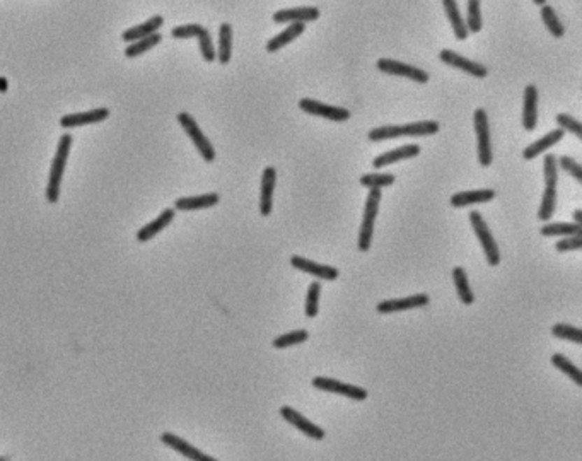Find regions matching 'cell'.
Here are the masks:
<instances>
[{
    "mask_svg": "<svg viewBox=\"0 0 582 461\" xmlns=\"http://www.w3.org/2000/svg\"><path fill=\"white\" fill-rule=\"evenodd\" d=\"M72 141L73 139L71 134H64L60 137V141H58L57 153H55V157H53L52 168H50L48 185H46V192H45L46 200H48L50 204H57L58 199H60L62 178H64L65 166H67L69 154H71Z\"/></svg>",
    "mask_w": 582,
    "mask_h": 461,
    "instance_id": "1",
    "label": "cell"
},
{
    "mask_svg": "<svg viewBox=\"0 0 582 461\" xmlns=\"http://www.w3.org/2000/svg\"><path fill=\"white\" fill-rule=\"evenodd\" d=\"M439 132V123L427 120V122H415L406 123V125H386L372 129L369 132V141L379 142L388 141V139H398V137H418V135H432Z\"/></svg>",
    "mask_w": 582,
    "mask_h": 461,
    "instance_id": "2",
    "label": "cell"
},
{
    "mask_svg": "<svg viewBox=\"0 0 582 461\" xmlns=\"http://www.w3.org/2000/svg\"><path fill=\"white\" fill-rule=\"evenodd\" d=\"M379 200H381V190L372 188L369 192V195H367L362 224H360V232H359V250L360 251H367L371 248L372 234H374V222H376V217H378V211H379Z\"/></svg>",
    "mask_w": 582,
    "mask_h": 461,
    "instance_id": "3",
    "label": "cell"
},
{
    "mask_svg": "<svg viewBox=\"0 0 582 461\" xmlns=\"http://www.w3.org/2000/svg\"><path fill=\"white\" fill-rule=\"evenodd\" d=\"M469 222H471L473 231H475L476 238L482 243V248L485 251V257H487V262L490 267H497L500 263V251L497 243H495L494 236H492L490 229H488L487 222L483 220V217L480 212L473 211L469 214Z\"/></svg>",
    "mask_w": 582,
    "mask_h": 461,
    "instance_id": "4",
    "label": "cell"
},
{
    "mask_svg": "<svg viewBox=\"0 0 582 461\" xmlns=\"http://www.w3.org/2000/svg\"><path fill=\"white\" fill-rule=\"evenodd\" d=\"M178 122H180V125L183 127L186 134H188V137L192 139V142L195 144L197 149H199L201 157L207 162H212L213 159H215V150H213L211 141H208V139L205 137L204 132L200 130L197 120L190 113H186V111H181V113L178 115Z\"/></svg>",
    "mask_w": 582,
    "mask_h": 461,
    "instance_id": "5",
    "label": "cell"
},
{
    "mask_svg": "<svg viewBox=\"0 0 582 461\" xmlns=\"http://www.w3.org/2000/svg\"><path fill=\"white\" fill-rule=\"evenodd\" d=\"M476 130V141H478V161L483 168L490 166L492 162V147H490V127H488V116L483 108H478L473 115Z\"/></svg>",
    "mask_w": 582,
    "mask_h": 461,
    "instance_id": "6",
    "label": "cell"
},
{
    "mask_svg": "<svg viewBox=\"0 0 582 461\" xmlns=\"http://www.w3.org/2000/svg\"><path fill=\"white\" fill-rule=\"evenodd\" d=\"M378 69L384 73H391V76H399L405 77V79H412L415 83L425 84L427 80L430 79L429 73L422 69L413 67V65L403 64V62L391 60V58H379L378 60Z\"/></svg>",
    "mask_w": 582,
    "mask_h": 461,
    "instance_id": "7",
    "label": "cell"
},
{
    "mask_svg": "<svg viewBox=\"0 0 582 461\" xmlns=\"http://www.w3.org/2000/svg\"><path fill=\"white\" fill-rule=\"evenodd\" d=\"M313 386L320 391H327V393L343 395V397L352 398V400L355 402H362L367 398V391L364 388H359V386L354 385H345V383L336 381V379L332 378H321V376H318V378L313 379Z\"/></svg>",
    "mask_w": 582,
    "mask_h": 461,
    "instance_id": "8",
    "label": "cell"
},
{
    "mask_svg": "<svg viewBox=\"0 0 582 461\" xmlns=\"http://www.w3.org/2000/svg\"><path fill=\"white\" fill-rule=\"evenodd\" d=\"M299 108H301L302 111H306V113L333 120V122H345V120L350 118V111L345 110V108L329 106V104H323L316 101V99H301V101H299Z\"/></svg>",
    "mask_w": 582,
    "mask_h": 461,
    "instance_id": "9",
    "label": "cell"
},
{
    "mask_svg": "<svg viewBox=\"0 0 582 461\" xmlns=\"http://www.w3.org/2000/svg\"><path fill=\"white\" fill-rule=\"evenodd\" d=\"M439 58L441 62H444L446 65H449V67H455V69H460V71L469 73V76L476 77V79H483V77H487V67L485 65H480L476 64V62H471L468 60V58L457 55L456 52H453V50H442L439 53Z\"/></svg>",
    "mask_w": 582,
    "mask_h": 461,
    "instance_id": "10",
    "label": "cell"
},
{
    "mask_svg": "<svg viewBox=\"0 0 582 461\" xmlns=\"http://www.w3.org/2000/svg\"><path fill=\"white\" fill-rule=\"evenodd\" d=\"M161 441L166 444V446L173 449V451L180 453L181 456H185V458H188L192 461H217L215 458H212V456L204 455L199 448L192 446V444L186 443L185 439H181V437H178L176 434H173V432L161 434Z\"/></svg>",
    "mask_w": 582,
    "mask_h": 461,
    "instance_id": "11",
    "label": "cell"
},
{
    "mask_svg": "<svg viewBox=\"0 0 582 461\" xmlns=\"http://www.w3.org/2000/svg\"><path fill=\"white\" fill-rule=\"evenodd\" d=\"M281 416L284 417V420L289 422L290 425H294V427L299 429L302 434H306V436L311 437V439L321 441L325 437L323 429L318 427V425L313 424V422H309L306 417H302L301 413L292 409V406H282Z\"/></svg>",
    "mask_w": 582,
    "mask_h": 461,
    "instance_id": "12",
    "label": "cell"
},
{
    "mask_svg": "<svg viewBox=\"0 0 582 461\" xmlns=\"http://www.w3.org/2000/svg\"><path fill=\"white\" fill-rule=\"evenodd\" d=\"M108 116H110V110L101 106V108H94V110L83 111V113L64 115L60 118V125L64 127V129H73V127H83V125H89V123L103 122V120H106Z\"/></svg>",
    "mask_w": 582,
    "mask_h": 461,
    "instance_id": "13",
    "label": "cell"
},
{
    "mask_svg": "<svg viewBox=\"0 0 582 461\" xmlns=\"http://www.w3.org/2000/svg\"><path fill=\"white\" fill-rule=\"evenodd\" d=\"M290 265H292L296 270H301V272H306V274H311V275H314V277L323 278V281H335V278L339 277V274H340L339 270L333 269V267L320 265V263L313 262V260L296 257V255L290 258Z\"/></svg>",
    "mask_w": 582,
    "mask_h": 461,
    "instance_id": "14",
    "label": "cell"
},
{
    "mask_svg": "<svg viewBox=\"0 0 582 461\" xmlns=\"http://www.w3.org/2000/svg\"><path fill=\"white\" fill-rule=\"evenodd\" d=\"M430 297L427 294H415L410 297H402V299H388L378 304V313H397L405 311V309L422 308V306L429 304Z\"/></svg>",
    "mask_w": 582,
    "mask_h": 461,
    "instance_id": "15",
    "label": "cell"
},
{
    "mask_svg": "<svg viewBox=\"0 0 582 461\" xmlns=\"http://www.w3.org/2000/svg\"><path fill=\"white\" fill-rule=\"evenodd\" d=\"M275 181H277V169L274 166H267L263 169L262 176V193H260V212L262 215H270L271 214V205H274V190H275Z\"/></svg>",
    "mask_w": 582,
    "mask_h": 461,
    "instance_id": "16",
    "label": "cell"
},
{
    "mask_svg": "<svg viewBox=\"0 0 582 461\" xmlns=\"http://www.w3.org/2000/svg\"><path fill=\"white\" fill-rule=\"evenodd\" d=\"M174 215H176V211H174V208H164V211H162L161 214L156 217V219L150 220V222L146 224L142 229L137 231L139 243L149 241V239H152L154 236L159 234V232H161L162 229H166V227H168L169 224L173 222Z\"/></svg>",
    "mask_w": 582,
    "mask_h": 461,
    "instance_id": "17",
    "label": "cell"
},
{
    "mask_svg": "<svg viewBox=\"0 0 582 461\" xmlns=\"http://www.w3.org/2000/svg\"><path fill=\"white\" fill-rule=\"evenodd\" d=\"M538 123V87L530 84L525 89V106H523V127L527 132L537 129Z\"/></svg>",
    "mask_w": 582,
    "mask_h": 461,
    "instance_id": "18",
    "label": "cell"
},
{
    "mask_svg": "<svg viewBox=\"0 0 582 461\" xmlns=\"http://www.w3.org/2000/svg\"><path fill=\"white\" fill-rule=\"evenodd\" d=\"M162 24H164V17L156 14V15H152V17L147 19L146 22H142V24H137V26H134V28L123 31L122 40L128 41V43H134V41H139V40H142V38H147V36H150V34L157 33V29L161 28Z\"/></svg>",
    "mask_w": 582,
    "mask_h": 461,
    "instance_id": "19",
    "label": "cell"
},
{
    "mask_svg": "<svg viewBox=\"0 0 582 461\" xmlns=\"http://www.w3.org/2000/svg\"><path fill=\"white\" fill-rule=\"evenodd\" d=\"M219 193H204L195 197H181L174 202V211H200L219 204Z\"/></svg>",
    "mask_w": 582,
    "mask_h": 461,
    "instance_id": "20",
    "label": "cell"
},
{
    "mask_svg": "<svg viewBox=\"0 0 582 461\" xmlns=\"http://www.w3.org/2000/svg\"><path fill=\"white\" fill-rule=\"evenodd\" d=\"M418 154H420V147L418 146H415V144L402 146V147H398V149L390 150V153H384L381 154V156L376 157L374 161H372V166H374L376 169H379V168H384V166L393 164V162L415 157V156H418Z\"/></svg>",
    "mask_w": 582,
    "mask_h": 461,
    "instance_id": "21",
    "label": "cell"
},
{
    "mask_svg": "<svg viewBox=\"0 0 582 461\" xmlns=\"http://www.w3.org/2000/svg\"><path fill=\"white\" fill-rule=\"evenodd\" d=\"M320 17V9L316 7H299V9H285L277 10L274 14L275 22H308L316 21Z\"/></svg>",
    "mask_w": 582,
    "mask_h": 461,
    "instance_id": "22",
    "label": "cell"
},
{
    "mask_svg": "<svg viewBox=\"0 0 582 461\" xmlns=\"http://www.w3.org/2000/svg\"><path fill=\"white\" fill-rule=\"evenodd\" d=\"M495 197V192L490 188L485 190H473V192H460L451 197L453 207H467L471 204H485L490 202Z\"/></svg>",
    "mask_w": 582,
    "mask_h": 461,
    "instance_id": "23",
    "label": "cell"
},
{
    "mask_svg": "<svg viewBox=\"0 0 582 461\" xmlns=\"http://www.w3.org/2000/svg\"><path fill=\"white\" fill-rule=\"evenodd\" d=\"M565 132H562L560 129L557 130H552L548 132V134L545 135V137H541L540 141L533 142L531 146H527L525 149V153H523V157L526 159V161H531V159L538 157L541 153H545L546 149H550V147H553L557 142L562 141V137H564Z\"/></svg>",
    "mask_w": 582,
    "mask_h": 461,
    "instance_id": "24",
    "label": "cell"
},
{
    "mask_svg": "<svg viewBox=\"0 0 582 461\" xmlns=\"http://www.w3.org/2000/svg\"><path fill=\"white\" fill-rule=\"evenodd\" d=\"M304 29H306V24H302V22H292V24H290L285 31H282V33H278L277 36L271 38L269 43H267V52H271V53L278 52L282 46L292 43L299 34L304 33Z\"/></svg>",
    "mask_w": 582,
    "mask_h": 461,
    "instance_id": "25",
    "label": "cell"
},
{
    "mask_svg": "<svg viewBox=\"0 0 582 461\" xmlns=\"http://www.w3.org/2000/svg\"><path fill=\"white\" fill-rule=\"evenodd\" d=\"M442 7H444L446 15H448L449 22H451L453 31H455L457 40H461V41L467 40L468 29H467V24H464L463 17H461L460 10H457V3L455 2V0H444V2H442Z\"/></svg>",
    "mask_w": 582,
    "mask_h": 461,
    "instance_id": "26",
    "label": "cell"
},
{
    "mask_svg": "<svg viewBox=\"0 0 582 461\" xmlns=\"http://www.w3.org/2000/svg\"><path fill=\"white\" fill-rule=\"evenodd\" d=\"M231 53H232V28L231 24L224 22L220 24L219 29V52L215 53V58L222 65H226L231 62Z\"/></svg>",
    "mask_w": 582,
    "mask_h": 461,
    "instance_id": "27",
    "label": "cell"
},
{
    "mask_svg": "<svg viewBox=\"0 0 582 461\" xmlns=\"http://www.w3.org/2000/svg\"><path fill=\"white\" fill-rule=\"evenodd\" d=\"M453 278H455L457 296H460L461 303L467 304V306L473 304V301H475V296H473V290L468 284L467 274H464V270L461 269V267H456V269L453 270Z\"/></svg>",
    "mask_w": 582,
    "mask_h": 461,
    "instance_id": "28",
    "label": "cell"
},
{
    "mask_svg": "<svg viewBox=\"0 0 582 461\" xmlns=\"http://www.w3.org/2000/svg\"><path fill=\"white\" fill-rule=\"evenodd\" d=\"M161 40H162V34L161 33H154V34H150V36L142 38V40L134 41V43H130L125 48V57L135 58V57L142 55V53L149 52L152 46L161 43Z\"/></svg>",
    "mask_w": 582,
    "mask_h": 461,
    "instance_id": "29",
    "label": "cell"
},
{
    "mask_svg": "<svg viewBox=\"0 0 582 461\" xmlns=\"http://www.w3.org/2000/svg\"><path fill=\"white\" fill-rule=\"evenodd\" d=\"M543 236H579L582 232V226L574 222H557V224H546L541 227Z\"/></svg>",
    "mask_w": 582,
    "mask_h": 461,
    "instance_id": "30",
    "label": "cell"
},
{
    "mask_svg": "<svg viewBox=\"0 0 582 461\" xmlns=\"http://www.w3.org/2000/svg\"><path fill=\"white\" fill-rule=\"evenodd\" d=\"M552 364L557 367V369H560L562 373L567 374L569 378L576 383V385L582 386V373L579 371V367L574 366L567 357H564L562 354H555L552 357Z\"/></svg>",
    "mask_w": 582,
    "mask_h": 461,
    "instance_id": "31",
    "label": "cell"
},
{
    "mask_svg": "<svg viewBox=\"0 0 582 461\" xmlns=\"http://www.w3.org/2000/svg\"><path fill=\"white\" fill-rule=\"evenodd\" d=\"M541 19L543 22H545V26L548 28L550 33H552V36L555 38H562L565 34V28L564 24L560 22V19L557 17V14H555V10L552 9L550 6H543L541 7Z\"/></svg>",
    "mask_w": 582,
    "mask_h": 461,
    "instance_id": "32",
    "label": "cell"
},
{
    "mask_svg": "<svg viewBox=\"0 0 582 461\" xmlns=\"http://www.w3.org/2000/svg\"><path fill=\"white\" fill-rule=\"evenodd\" d=\"M309 339V333L306 330H296V332H289L285 333V335H281L277 336V339L274 340V346L275 348H287V347H292V346H299V343L306 342V340Z\"/></svg>",
    "mask_w": 582,
    "mask_h": 461,
    "instance_id": "33",
    "label": "cell"
},
{
    "mask_svg": "<svg viewBox=\"0 0 582 461\" xmlns=\"http://www.w3.org/2000/svg\"><path fill=\"white\" fill-rule=\"evenodd\" d=\"M468 33H478L482 29V10H480L478 0H469L468 2V19H467Z\"/></svg>",
    "mask_w": 582,
    "mask_h": 461,
    "instance_id": "34",
    "label": "cell"
},
{
    "mask_svg": "<svg viewBox=\"0 0 582 461\" xmlns=\"http://www.w3.org/2000/svg\"><path fill=\"white\" fill-rule=\"evenodd\" d=\"M555 205H557V190L545 188V192H543L540 211H538V217H540L541 220H548L550 217L553 215Z\"/></svg>",
    "mask_w": 582,
    "mask_h": 461,
    "instance_id": "35",
    "label": "cell"
},
{
    "mask_svg": "<svg viewBox=\"0 0 582 461\" xmlns=\"http://www.w3.org/2000/svg\"><path fill=\"white\" fill-rule=\"evenodd\" d=\"M395 183V176L393 174H364L362 178H360V185L362 187H367V188H379L381 190L383 187H390V185Z\"/></svg>",
    "mask_w": 582,
    "mask_h": 461,
    "instance_id": "36",
    "label": "cell"
},
{
    "mask_svg": "<svg viewBox=\"0 0 582 461\" xmlns=\"http://www.w3.org/2000/svg\"><path fill=\"white\" fill-rule=\"evenodd\" d=\"M320 282H313L308 289V296H306V316L308 318H314L318 315V308H320Z\"/></svg>",
    "mask_w": 582,
    "mask_h": 461,
    "instance_id": "37",
    "label": "cell"
},
{
    "mask_svg": "<svg viewBox=\"0 0 582 461\" xmlns=\"http://www.w3.org/2000/svg\"><path fill=\"white\" fill-rule=\"evenodd\" d=\"M552 333L557 339H562V340H570V342H576V343H582V332L579 328L576 327H570V325H565V323H558L555 325L552 328Z\"/></svg>",
    "mask_w": 582,
    "mask_h": 461,
    "instance_id": "38",
    "label": "cell"
},
{
    "mask_svg": "<svg viewBox=\"0 0 582 461\" xmlns=\"http://www.w3.org/2000/svg\"><path fill=\"white\" fill-rule=\"evenodd\" d=\"M543 168H545V185L546 188L557 190V157L553 154H546L545 159H543Z\"/></svg>",
    "mask_w": 582,
    "mask_h": 461,
    "instance_id": "39",
    "label": "cell"
},
{
    "mask_svg": "<svg viewBox=\"0 0 582 461\" xmlns=\"http://www.w3.org/2000/svg\"><path fill=\"white\" fill-rule=\"evenodd\" d=\"M557 123L562 132H570V134L576 135L577 139H582V125L579 123V120L572 118V116L565 113H560L557 115Z\"/></svg>",
    "mask_w": 582,
    "mask_h": 461,
    "instance_id": "40",
    "label": "cell"
},
{
    "mask_svg": "<svg viewBox=\"0 0 582 461\" xmlns=\"http://www.w3.org/2000/svg\"><path fill=\"white\" fill-rule=\"evenodd\" d=\"M197 38H199L200 52H201V57H204V60L205 62L215 60V50H213V43H212V38H211V33H208V29L207 28L201 29V33Z\"/></svg>",
    "mask_w": 582,
    "mask_h": 461,
    "instance_id": "41",
    "label": "cell"
},
{
    "mask_svg": "<svg viewBox=\"0 0 582 461\" xmlns=\"http://www.w3.org/2000/svg\"><path fill=\"white\" fill-rule=\"evenodd\" d=\"M201 29H204V26L201 24L174 26V28L171 29V36L178 38V40H185V38H197L201 33Z\"/></svg>",
    "mask_w": 582,
    "mask_h": 461,
    "instance_id": "42",
    "label": "cell"
},
{
    "mask_svg": "<svg viewBox=\"0 0 582 461\" xmlns=\"http://www.w3.org/2000/svg\"><path fill=\"white\" fill-rule=\"evenodd\" d=\"M560 168L564 169V171H567L569 174H572L574 178H576L577 181H579V183H582V168H581V164L577 161H574L572 157H569V156H564V157H560Z\"/></svg>",
    "mask_w": 582,
    "mask_h": 461,
    "instance_id": "43",
    "label": "cell"
},
{
    "mask_svg": "<svg viewBox=\"0 0 582 461\" xmlns=\"http://www.w3.org/2000/svg\"><path fill=\"white\" fill-rule=\"evenodd\" d=\"M557 251H560V253H565V251H572V250H581L582 248V236H569V238L562 239V241H558L557 245Z\"/></svg>",
    "mask_w": 582,
    "mask_h": 461,
    "instance_id": "44",
    "label": "cell"
},
{
    "mask_svg": "<svg viewBox=\"0 0 582 461\" xmlns=\"http://www.w3.org/2000/svg\"><path fill=\"white\" fill-rule=\"evenodd\" d=\"M574 224H579V226H582V211H581V208H579V211L574 212Z\"/></svg>",
    "mask_w": 582,
    "mask_h": 461,
    "instance_id": "45",
    "label": "cell"
},
{
    "mask_svg": "<svg viewBox=\"0 0 582 461\" xmlns=\"http://www.w3.org/2000/svg\"><path fill=\"white\" fill-rule=\"evenodd\" d=\"M0 91H2V92L7 91V79H6V77H0Z\"/></svg>",
    "mask_w": 582,
    "mask_h": 461,
    "instance_id": "46",
    "label": "cell"
},
{
    "mask_svg": "<svg viewBox=\"0 0 582 461\" xmlns=\"http://www.w3.org/2000/svg\"><path fill=\"white\" fill-rule=\"evenodd\" d=\"M534 3H537V6H541L543 7L546 2H545V0H534Z\"/></svg>",
    "mask_w": 582,
    "mask_h": 461,
    "instance_id": "47",
    "label": "cell"
},
{
    "mask_svg": "<svg viewBox=\"0 0 582 461\" xmlns=\"http://www.w3.org/2000/svg\"><path fill=\"white\" fill-rule=\"evenodd\" d=\"M0 461H7V458H0Z\"/></svg>",
    "mask_w": 582,
    "mask_h": 461,
    "instance_id": "48",
    "label": "cell"
}]
</instances>
